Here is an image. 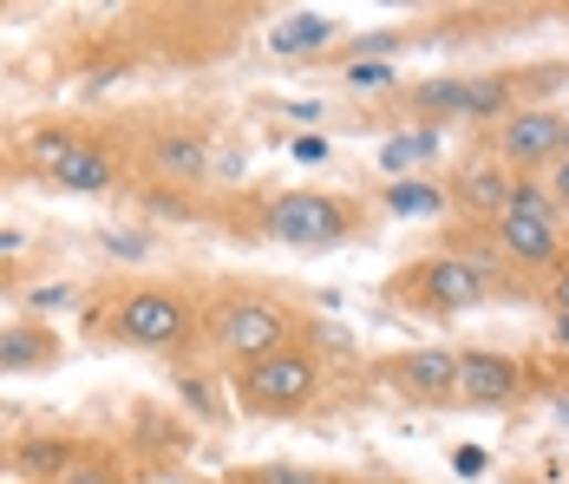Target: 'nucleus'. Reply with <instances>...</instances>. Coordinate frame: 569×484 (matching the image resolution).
Instances as JSON below:
<instances>
[{
  "label": "nucleus",
  "instance_id": "9b49d317",
  "mask_svg": "<svg viewBox=\"0 0 569 484\" xmlns=\"http://www.w3.org/2000/svg\"><path fill=\"white\" fill-rule=\"evenodd\" d=\"M151 164L164 177H204L210 171V144H204V132H164L151 144Z\"/></svg>",
  "mask_w": 569,
  "mask_h": 484
},
{
  "label": "nucleus",
  "instance_id": "423d86ee",
  "mask_svg": "<svg viewBox=\"0 0 569 484\" xmlns=\"http://www.w3.org/2000/svg\"><path fill=\"white\" fill-rule=\"evenodd\" d=\"M458 400H472V406H504L510 393H517V360H504L492 347H465L458 353V387H452Z\"/></svg>",
  "mask_w": 569,
  "mask_h": 484
},
{
  "label": "nucleus",
  "instance_id": "4468645a",
  "mask_svg": "<svg viewBox=\"0 0 569 484\" xmlns=\"http://www.w3.org/2000/svg\"><path fill=\"white\" fill-rule=\"evenodd\" d=\"M40 360H53V328H7L0 334V373L40 367Z\"/></svg>",
  "mask_w": 569,
  "mask_h": 484
},
{
  "label": "nucleus",
  "instance_id": "dca6fc26",
  "mask_svg": "<svg viewBox=\"0 0 569 484\" xmlns=\"http://www.w3.org/2000/svg\"><path fill=\"white\" fill-rule=\"evenodd\" d=\"M386 209H393V216H438L445 197H438L432 184H386Z\"/></svg>",
  "mask_w": 569,
  "mask_h": 484
},
{
  "label": "nucleus",
  "instance_id": "20e7f679",
  "mask_svg": "<svg viewBox=\"0 0 569 484\" xmlns=\"http://www.w3.org/2000/svg\"><path fill=\"white\" fill-rule=\"evenodd\" d=\"M242 393L262 400V406H301V400L314 393V360H308V353H269V360H249Z\"/></svg>",
  "mask_w": 569,
  "mask_h": 484
},
{
  "label": "nucleus",
  "instance_id": "393cba45",
  "mask_svg": "<svg viewBox=\"0 0 569 484\" xmlns=\"http://www.w3.org/2000/svg\"><path fill=\"white\" fill-rule=\"evenodd\" d=\"M550 197H557V209H569V157L557 164V177H550Z\"/></svg>",
  "mask_w": 569,
  "mask_h": 484
},
{
  "label": "nucleus",
  "instance_id": "a878e982",
  "mask_svg": "<svg viewBox=\"0 0 569 484\" xmlns=\"http://www.w3.org/2000/svg\"><path fill=\"white\" fill-rule=\"evenodd\" d=\"M282 112H288V119H308V125H314V119H321V105H314V99H288Z\"/></svg>",
  "mask_w": 569,
  "mask_h": 484
},
{
  "label": "nucleus",
  "instance_id": "2eb2a0df",
  "mask_svg": "<svg viewBox=\"0 0 569 484\" xmlns=\"http://www.w3.org/2000/svg\"><path fill=\"white\" fill-rule=\"evenodd\" d=\"M432 151H438V138L432 132H400V138H386L380 144V164L400 177V171H413V164H426Z\"/></svg>",
  "mask_w": 569,
  "mask_h": 484
},
{
  "label": "nucleus",
  "instance_id": "b1692460",
  "mask_svg": "<svg viewBox=\"0 0 569 484\" xmlns=\"http://www.w3.org/2000/svg\"><path fill=\"white\" fill-rule=\"evenodd\" d=\"M294 157H301V164H321V157H328V138H294Z\"/></svg>",
  "mask_w": 569,
  "mask_h": 484
},
{
  "label": "nucleus",
  "instance_id": "aec40b11",
  "mask_svg": "<svg viewBox=\"0 0 569 484\" xmlns=\"http://www.w3.org/2000/svg\"><path fill=\"white\" fill-rule=\"evenodd\" d=\"M105 249H112V256H125V262H144V256H151V243L132 236V229H105Z\"/></svg>",
  "mask_w": 569,
  "mask_h": 484
},
{
  "label": "nucleus",
  "instance_id": "a211bd4d",
  "mask_svg": "<svg viewBox=\"0 0 569 484\" xmlns=\"http://www.w3.org/2000/svg\"><path fill=\"white\" fill-rule=\"evenodd\" d=\"M504 209H517V216H544V223H557V197L544 190V184H510V204Z\"/></svg>",
  "mask_w": 569,
  "mask_h": 484
},
{
  "label": "nucleus",
  "instance_id": "412c9836",
  "mask_svg": "<svg viewBox=\"0 0 569 484\" xmlns=\"http://www.w3.org/2000/svg\"><path fill=\"white\" fill-rule=\"evenodd\" d=\"M256 484H314V472H301V465H262Z\"/></svg>",
  "mask_w": 569,
  "mask_h": 484
},
{
  "label": "nucleus",
  "instance_id": "c756f323",
  "mask_svg": "<svg viewBox=\"0 0 569 484\" xmlns=\"http://www.w3.org/2000/svg\"><path fill=\"white\" fill-rule=\"evenodd\" d=\"M557 308H569V276H563V281H557Z\"/></svg>",
  "mask_w": 569,
  "mask_h": 484
},
{
  "label": "nucleus",
  "instance_id": "0eeeda50",
  "mask_svg": "<svg viewBox=\"0 0 569 484\" xmlns=\"http://www.w3.org/2000/svg\"><path fill=\"white\" fill-rule=\"evenodd\" d=\"M33 157L46 164V177H53L60 190H105V184H112V164H105L99 151L72 144V138H33Z\"/></svg>",
  "mask_w": 569,
  "mask_h": 484
},
{
  "label": "nucleus",
  "instance_id": "5701e85b",
  "mask_svg": "<svg viewBox=\"0 0 569 484\" xmlns=\"http://www.w3.org/2000/svg\"><path fill=\"white\" fill-rule=\"evenodd\" d=\"M72 301V288H33V308L46 315V308H66Z\"/></svg>",
  "mask_w": 569,
  "mask_h": 484
},
{
  "label": "nucleus",
  "instance_id": "9d476101",
  "mask_svg": "<svg viewBox=\"0 0 569 484\" xmlns=\"http://www.w3.org/2000/svg\"><path fill=\"white\" fill-rule=\"evenodd\" d=\"M498 243H504V256H517V262H557V249H563L557 223H544V216H517V209H504L498 216Z\"/></svg>",
  "mask_w": 569,
  "mask_h": 484
},
{
  "label": "nucleus",
  "instance_id": "7c9ffc66",
  "mask_svg": "<svg viewBox=\"0 0 569 484\" xmlns=\"http://www.w3.org/2000/svg\"><path fill=\"white\" fill-rule=\"evenodd\" d=\"M557 419H569V393H563V400H557Z\"/></svg>",
  "mask_w": 569,
  "mask_h": 484
},
{
  "label": "nucleus",
  "instance_id": "7ed1b4c3",
  "mask_svg": "<svg viewBox=\"0 0 569 484\" xmlns=\"http://www.w3.org/2000/svg\"><path fill=\"white\" fill-rule=\"evenodd\" d=\"M282 315L269 308V301H229L223 315H216V341L229 347V353H249V360H269V353H282Z\"/></svg>",
  "mask_w": 569,
  "mask_h": 484
},
{
  "label": "nucleus",
  "instance_id": "4be33fe9",
  "mask_svg": "<svg viewBox=\"0 0 569 484\" xmlns=\"http://www.w3.org/2000/svg\"><path fill=\"white\" fill-rule=\"evenodd\" d=\"M452 465H458L465 478H478V472H485V452H472V445H458V452H452Z\"/></svg>",
  "mask_w": 569,
  "mask_h": 484
},
{
  "label": "nucleus",
  "instance_id": "f8f14e48",
  "mask_svg": "<svg viewBox=\"0 0 569 484\" xmlns=\"http://www.w3.org/2000/svg\"><path fill=\"white\" fill-rule=\"evenodd\" d=\"M334 40V20L328 13H288L282 27H269V47L282 53V60H301V53H321Z\"/></svg>",
  "mask_w": 569,
  "mask_h": 484
},
{
  "label": "nucleus",
  "instance_id": "f257e3e1",
  "mask_svg": "<svg viewBox=\"0 0 569 484\" xmlns=\"http://www.w3.org/2000/svg\"><path fill=\"white\" fill-rule=\"evenodd\" d=\"M413 105L432 112V119H498L510 105V79L504 72H485V79H426L413 92Z\"/></svg>",
  "mask_w": 569,
  "mask_h": 484
},
{
  "label": "nucleus",
  "instance_id": "c85d7f7f",
  "mask_svg": "<svg viewBox=\"0 0 569 484\" xmlns=\"http://www.w3.org/2000/svg\"><path fill=\"white\" fill-rule=\"evenodd\" d=\"M557 341L569 347V308H557Z\"/></svg>",
  "mask_w": 569,
  "mask_h": 484
},
{
  "label": "nucleus",
  "instance_id": "bb28decb",
  "mask_svg": "<svg viewBox=\"0 0 569 484\" xmlns=\"http://www.w3.org/2000/svg\"><path fill=\"white\" fill-rule=\"evenodd\" d=\"M66 484H112L99 465H79V472H66Z\"/></svg>",
  "mask_w": 569,
  "mask_h": 484
},
{
  "label": "nucleus",
  "instance_id": "ddd939ff",
  "mask_svg": "<svg viewBox=\"0 0 569 484\" xmlns=\"http://www.w3.org/2000/svg\"><path fill=\"white\" fill-rule=\"evenodd\" d=\"M406 387H413V393H452V387H458V353L420 347V353L406 360Z\"/></svg>",
  "mask_w": 569,
  "mask_h": 484
},
{
  "label": "nucleus",
  "instance_id": "cd10ccee",
  "mask_svg": "<svg viewBox=\"0 0 569 484\" xmlns=\"http://www.w3.org/2000/svg\"><path fill=\"white\" fill-rule=\"evenodd\" d=\"M20 243H27V236H13V229H0V256H13Z\"/></svg>",
  "mask_w": 569,
  "mask_h": 484
},
{
  "label": "nucleus",
  "instance_id": "6e6552de",
  "mask_svg": "<svg viewBox=\"0 0 569 484\" xmlns=\"http://www.w3.org/2000/svg\"><path fill=\"white\" fill-rule=\"evenodd\" d=\"M498 144H504V157H510V164L557 157V151H563V119H557V112H510V119H504V132H498Z\"/></svg>",
  "mask_w": 569,
  "mask_h": 484
},
{
  "label": "nucleus",
  "instance_id": "f3484780",
  "mask_svg": "<svg viewBox=\"0 0 569 484\" xmlns=\"http://www.w3.org/2000/svg\"><path fill=\"white\" fill-rule=\"evenodd\" d=\"M465 204L498 209L504 216V204H510V177H504V171H472V177H465Z\"/></svg>",
  "mask_w": 569,
  "mask_h": 484
},
{
  "label": "nucleus",
  "instance_id": "6ab92c4d",
  "mask_svg": "<svg viewBox=\"0 0 569 484\" xmlns=\"http://www.w3.org/2000/svg\"><path fill=\"white\" fill-rule=\"evenodd\" d=\"M348 85H354V92H386V85H393V66H386V60H354V66H348Z\"/></svg>",
  "mask_w": 569,
  "mask_h": 484
},
{
  "label": "nucleus",
  "instance_id": "f03ea898",
  "mask_svg": "<svg viewBox=\"0 0 569 484\" xmlns=\"http://www.w3.org/2000/svg\"><path fill=\"white\" fill-rule=\"evenodd\" d=\"M262 229L276 243H341L348 236V209L334 204V197H314V190H288V197L269 204Z\"/></svg>",
  "mask_w": 569,
  "mask_h": 484
},
{
  "label": "nucleus",
  "instance_id": "39448f33",
  "mask_svg": "<svg viewBox=\"0 0 569 484\" xmlns=\"http://www.w3.org/2000/svg\"><path fill=\"white\" fill-rule=\"evenodd\" d=\"M118 334L138 347H170L184 341V308L164 295V288H138L125 308H118Z\"/></svg>",
  "mask_w": 569,
  "mask_h": 484
},
{
  "label": "nucleus",
  "instance_id": "1a4fd4ad",
  "mask_svg": "<svg viewBox=\"0 0 569 484\" xmlns=\"http://www.w3.org/2000/svg\"><path fill=\"white\" fill-rule=\"evenodd\" d=\"M420 288H426L438 308H472V301L485 295V269L465 262V256H438V262L420 269Z\"/></svg>",
  "mask_w": 569,
  "mask_h": 484
}]
</instances>
